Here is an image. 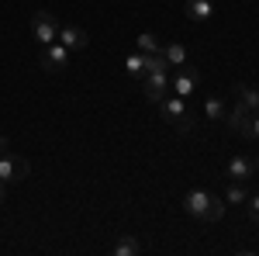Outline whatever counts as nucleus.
I'll return each instance as SVG.
<instances>
[{"label":"nucleus","instance_id":"obj_22","mask_svg":"<svg viewBox=\"0 0 259 256\" xmlns=\"http://www.w3.org/2000/svg\"><path fill=\"white\" fill-rule=\"evenodd\" d=\"M245 201H249V218H252V222H256V225H259V194L245 197Z\"/></svg>","mask_w":259,"mask_h":256},{"label":"nucleus","instance_id":"obj_12","mask_svg":"<svg viewBox=\"0 0 259 256\" xmlns=\"http://www.w3.org/2000/svg\"><path fill=\"white\" fill-rule=\"evenodd\" d=\"M225 118H228V128H232V132H242V128H245V121L252 118V111H249V107H235V111H232V115H225Z\"/></svg>","mask_w":259,"mask_h":256},{"label":"nucleus","instance_id":"obj_10","mask_svg":"<svg viewBox=\"0 0 259 256\" xmlns=\"http://www.w3.org/2000/svg\"><path fill=\"white\" fill-rule=\"evenodd\" d=\"M187 18L190 21H211L214 18V4L211 0H187Z\"/></svg>","mask_w":259,"mask_h":256},{"label":"nucleus","instance_id":"obj_16","mask_svg":"<svg viewBox=\"0 0 259 256\" xmlns=\"http://www.w3.org/2000/svg\"><path fill=\"white\" fill-rule=\"evenodd\" d=\"M124 69H128L132 77H145V56H142V52L128 56V59H124Z\"/></svg>","mask_w":259,"mask_h":256},{"label":"nucleus","instance_id":"obj_1","mask_svg":"<svg viewBox=\"0 0 259 256\" xmlns=\"http://www.w3.org/2000/svg\"><path fill=\"white\" fill-rule=\"evenodd\" d=\"M142 94H145V100L159 104L162 97H169V94H173V83H169L166 73H145V77H142Z\"/></svg>","mask_w":259,"mask_h":256},{"label":"nucleus","instance_id":"obj_11","mask_svg":"<svg viewBox=\"0 0 259 256\" xmlns=\"http://www.w3.org/2000/svg\"><path fill=\"white\" fill-rule=\"evenodd\" d=\"M159 52L166 56L169 66H183V62H187V45H183V42H166Z\"/></svg>","mask_w":259,"mask_h":256},{"label":"nucleus","instance_id":"obj_8","mask_svg":"<svg viewBox=\"0 0 259 256\" xmlns=\"http://www.w3.org/2000/svg\"><path fill=\"white\" fill-rule=\"evenodd\" d=\"M225 177L235 180V184H245V180L252 177V163L245 156H232L228 159V166H225Z\"/></svg>","mask_w":259,"mask_h":256},{"label":"nucleus","instance_id":"obj_23","mask_svg":"<svg viewBox=\"0 0 259 256\" xmlns=\"http://www.w3.org/2000/svg\"><path fill=\"white\" fill-rule=\"evenodd\" d=\"M173 125H177V132H190V128H194V125H190V111H187L183 118H177Z\"/></svg>","mask_w":259,"mask_h":256},{"label":"nucleus","instance_id":"obj_7","mask_svg":"<svg viewBox=\"0 0 259 256\" xmlns=\"http://www.w3.org/2000/svg\"><path fill=\"white\" fill-rule=\"evenodd\" d=\"M56 42H62L69 52H80V49H87V31L76 28V24H62L59 35H56Z\"/></svg>","mask_w":259,"mask_h":256},{"label":"nucleus","instance_id":"obj_20","mask_svg":"<svg viewBox=\"0 0 259 256\" xmlns=\"http://www.w3.org/2000/svg\"><path fill=\"white\" fill-rule=\"evenodd\" d=\"M242 138H249V142H259V115H252V118L245 121V128L239 132Z\"/></svg>","mask_w":259,"mask_h":256},{"label":"nucleus","instance_id":"obj_25","mask_svg":"<svg viewBox=\"0 0 259 256\" xmlns=\"http://www.w3.org/2000/svg\"><path fill=\"white\" fill-rule=\"evenodd\" d=\"M0 204H4V180H0Z\"/></svg>","mask_w":259,"mask_h":256},{"label":"nucleus","instance_id":"obj_4","mask_svg":"<svg viewBox=\"0 0 259 256\" xmlns=\"http://www.w3.org/2000/svg\"><path fill=\"white\" fill-rule=\"evenodd\" d=\"M28 159H21V156H11V153H4L0 156V180L4 184H11V180H24L28 177Z\"/></svg>","mask_w":259,"mask_h":256},{"label":"nucleus","instance_id":"obj_9","mask_svg":"<svg viewBox=\"0 0 259 256\" xmlns=\"http://www.w3.org/2000/svg\"><path fill=\"white\" fill-rule=\"evenodd\" d=\"M159 111H162V121H177V118H183L187 115V97H162L159 100Z\"/></svg>","mask_w":259,"mask_h":256},{"label":"nucleus","instance_id":"obj_13","mask_svg":"<svg viewBox=\"0 0 259 256\" xmlns=\"http://www.w3.org/2000/svg\"><path fill=\"white\" fill-rule=\"evenodd\" d=\"M239 104H242V107H249L252 115H259V90H256V87H242V90H239Z\"/></svg>","mask_w":259,"mask_h":256},{"label":"nucleus","instance_id":"obj_14","mask_svg":"<svg viewBox=\"0 0 259 256\" xmlns=\"http://www.w3.org/2000/svg\"><path fill=\"white\" fill-rule=\"evenodd\" d=\"M204 115H207V121H221L225 115H228V111H225V100H221V97H207Z\"/></svg>","mask_w":259,"mask_h":256},{"label":"nucleus","instance_id":"obj_18","mask_svg":"<svg viewBox=\"0 0 259 256\" xmlns=\"http://www.w3.org/2000/svg\"><path fill=\"white\" fill-rule=\"evenodd\" d=\"M135 253H139V239H132V236L118 239V246H114V256H135Z\"/></svg>","mask_w":259,"mask_h":256},{"label":"nucleus","instance_id":"obj_19","mask_svg":"<svg viewBox=\"0 0 259 256\" xmlns=\"http://www.w3.org/2000/svg\"><path fill=\"white\" fill-rule=\"evenodd\" d=\"M159 49H162V45L156 42V35H152V31L139 35V52H142V56H149V52H159Z\"/></svg>","mask_w":259,"mask_h":256},{"label":"nucleus","instance_id":"obj_17","mask_svg":"<svg viewBox=\"0 0 259 256\" xmlns=\"http://www.w3.org/2000/svg\"><path fill=\"white\" fill-rule=\"evenodd\" d=\"M245 197H249V191H245L242 184H235V180H232V184H228V191H225V201H228V204H242Z\"/></svg>","mask_w":259,"mask_h":256},{"label":"nucleus","instance_id":"obj_2","mask_svg":"<svg viewBox=\"0 0 259 256\" xmlns=\"http://www.w3.org/2000/svg\"><path fill=\"white\" fill-rule=\"evenodd\" d=\"M31 35L41 42V45H52L56 35H59V28H56V18L49 14V11H38L35 21H31Z\"/></svg>","mask_w":259,"mask_h":256},{"label":"nucleus","instance_id":"obj_6","mask_svg":"<svg viewBox=\"0 0 259 256\" xmlns=\"http://www.w3.org/2000/svg\"><path fill=\"white\" fill-rule=\"evenodd\" d=\"M169 83H173V94H177V97H190V94H194V87L200 83V73L194 69V66H187V62H183V66H180V77L169 80Z\"/></svg>","mask_w":259,"mask_h":256},{"label":"nucleus","instance_id":"obj_24","mask_svg":"<svg viewBox=\"0 0 259 256\" xmlns=\"http://www.w3.org/2000/svg\"><path fill=\"white\" fill-rule=\"evenodd\" d=\"M7 145H11V142H7V135H0V156L7 153Z\"/></svg>","mask_w":259,"mask_h":256},{"label":"nucleus","instance_id":"obj_5","mask_svg":"<svg viewBox=\"0 0 259 256\" xmlns=\"http://www.w3.org/2000/svg\"><path fill=\"white\" fill-rule=\"evenodd\" d=\"M66 62H69V49H66L62 42L45 45V52H41V69H45V73H59Z\"/></svg>","mask_w":259,"mask_h":256},{"label":"nucleus","instance_id":"obj_15","mask_svg":"<svg viewBox=\"0 0 259 256\" xmlns=\"http://www.w3.org/2000/svg\"><path fill=\"white\" fill-rule=\"evenodd\" d=\"M166 66H169V62H166L162 52H149V56H145V73H166Z\"/></svg>","mask_w":259,"mask_h":256},{"label":"nucleus","instance_id":"obj_21","mask_svg":"<svg viewBox=\"0 0 259 256\" xmlns=\"http://www.w3.org/2000/svg\"><path fill=\"white\" fill-rule=\"evenodd\" d=\"M221 215H225V201L214 197V201H211V211H207V222H218Z\"/></svg>","mask_w":259,"mask_h":256},{"label":"nucleus","instance_id":"obj_3","mask_svg":"<svg viewBox=\"0 0 259 256\" xmlns=\"http://www.w3.org/2000/svg\"><path fill=\"white\" fill-rule=\"evenodd\" d=\"M211 201H214V194H207V191H190V194L183 197V211L194 215V218H200V222H207Z\"/></svg>","mask_w":259,"mask_h":256}]
</instances>
